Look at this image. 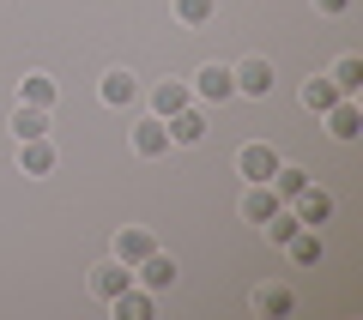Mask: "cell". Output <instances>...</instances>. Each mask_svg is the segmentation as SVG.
I'll return each mask as SVG.
<instances>
[{"label":"cell","mask_w":363,"mask_h":320,"mask_svg":"<svg viewBox=\"0 0 363 320\" xmlns=\"http://www.w3.org/2000/svg\"><path fill=\"white\" fill-rule=\"evenodd\" d=\"M133 278H140L145 290H169V284H176V260H169L164 248H152V254H145L140 266H133Z\"/></svg>","instance_id":"obj_1"},{"label":"cell","mask_w":363,"mask_h":320,"mask_svg":"<svg viewBox=\"0 0 363 320\" xmlns=\"http://www.w3.org/2000/svg\"><path fill=\"white\" fill-rule=\"evenodd\" d=\"M327 133H333V139H357V133H363V115H357V103H351V97H339L333 109H327Z\"/></svg>","instance_id":"obj_8"},{"label":"cell","mask_w":363,"mask_h":320,"mask_svg":"<svg viewBox=\"0 0 363 320\" xmlns=\"http://www.w3.org/2000/svg\"><path fill=\"white\" fill-rule=\"evenodd\" d=\"M152 248H157L152 230H121V236H116V260H121V266H140Z\"/></svg>","instance_id":"obj_12"},{"label":"cell","mask_w":363,"mask_h":320,"mask_svg":"<svg viewBox=\"0 0 363 320\" xmlns=\"http://www.w3.org/2000/svg\"><path fill=\"white\" fill-rule=\"evenodd\" d=\"M291 212L303 218V230H315V224H327V218H333V200H327L321 188H303L297 200H291Z\"/></svg>","instance_id":"obj_6"},{"label":"cell","mask_w":363,"mask_h":320,"mask_svg":"<svg viewBox=\"0 0 363 320\" xmlns=\"http://www.w3.org/2000/svg\"><path fill=\"white\" fill-rule=\"evenodd\" d=\"M18 103H30V109H55V79L49 73H30L25 91H18Z\"/></svg>","instance_id":"obj_17"},{"label":"cell","mask_w":363,"mask_h":320,"mask_svg":"<svg viewBox=\"0 0 363 320\" xmlns=\"http://www.w3.org/2000/svg\"><path fill=\"white\" fill-rule=\"evenodd\" d=\"M279 205H285V200L272 193V181H248V193H242V218H248V224H267Z\"/></svg>","instance_id":"obj_4"},{"label":"cell","mask_w":363,"mask_h":320,"mask_svg":"<svg viewBox=\"0 0 363 320\" xmlns=\"http://www.w3.org/2000/svg\"><path fill=\"white\" fill-rule=\"evenodd\" d=\"M18 169H25V176H49L55 169V145L49 139H18Z\"/></svg>","instance_id":"obj_9"},{"label":"cell","mask_w":363,"mask_h":320,"mask_svg":"<svg viewBox=\"0 0 363 320\" xmlns=\"http://www.w3.org/2000/svg\"><path fill=\"white\" fill-rule=\"evenodd\" d=\"M333 85H339V97H357V91H363V61H357V55H345V61L333 67Z\"/></svg>","instance_id":"obj_20"},{"label":"cell","mask_w":363,"mask_h":320,"mask_svg":"<svg viewBox=\"0 0 363 320\" xmlns=\"http://www.w3.org/2000/svg\"><path fill=\"white\" fill-rule=\"evenodd\" d=\"M255 308H260V314H272V320H285L291 308H297V296H291L285 284H260V290H255Z\"/></svg>","instance_id":"obj_13"},{"label":"cell","mask_w":363,"mask_h":320,"mask_svg":"<svg viewBox=\"0 0 363 320\" xmlns=\"http://www.w3.org/2000/svg\"><path fill=\"white\" fill-rule=\"evenodd\" d=\"M133 152L140 157H164L169 152V127L164 121H140V127H133Z\"/></svg>","instance_id":"obj_11"},{"label":"cell","mask_w":363,"mask_h":320,"mask_svg":"<svg viewBox=\"0 0 363 320\" xmlns=\"http://www.w3.org/2000/svg\"><path fill=\"white\" fill-rule=\"evenodd\" d=\"M236 91H242V97H267L272 91V67L267 61H242L236 67Z\"/></svg>","instance_id":"obj_10"},{"label":"cell","mask_w":363,"mask_h":320,"mask_svg":"<svg viewBox=\"0 0 363 320\" xmlns=\"http://www.w3.org/2000/svg\"><path fill=\"white\" fill-rule=\"evenodd\" d=\"M194 91H200L206 103H230V97H236V73H230V67H218V61H212V67H200Z\"/></svg>","instance_id":"obj_3"},{"label":"cell","mask_w":363,"mask_h":320,"mask_svg":"<svg viewBox=\"0 0 363 320\" xmlns=\"http://www.w3.org/2000/svg\"><path fill=\"white\" fill-rule=\"evenodd\" d=\"M176 18H182V25H206V18H212V0H176Z\"/></svg>","instance_id":"obj_23"},{"label":"cell","mask_w":363,"mask_h":320,"mask_svg":"<svg viewBox=\"0 0 363 320\" xmlns=\"http://www.w3.org/2000/svg\"><path fill=\"white\" fill-rule=\"evenodd\" d=\"M164 127H169V139H176V145H200V139H206V115H200L194 103H188V109H176Z\"/></svg>","instance_id":"obj_5"},{"label":"cell","mask_w":363,"mask_h":320,"mask_svg":"<svg viewBox=\"0 0 363 320\" xmlns=\"http://www.w3.org/2000/svg\"><path fill=\"white\" fill-rule=\"evenodd\" d=\"M315 6H321V13H345L351 0H315Z\"/></svg>","instance_id":"obj_24"},{"label":"cell","mask_w":363,"mask_h":320,"mask_svg":"<svg viewBox=\"0 0 363 320\" xmlns=\"http://www.w3.org/2000/svg\"><path fill=\"white\" fill-rule=\"evenodd\" d=\"M303 188H309V169H285V164H279V176H272V193H279V200H297Z\"/></svg>","instance_id":"obj_22"},{"label":"cell","mask_w":363,"mask_h":320,"mask_svg":"<svg viewBox=\"0 0 363 320\" xmlns=\"http://www.w3.org/2000/svg\"><path fill=\"white\" fill-rule=\"evenodd\" d=\"M116 314L121 320H152V290H133V284H128V290L116 296Z\"/></svg>","instance_id":"obj_18"},{"label":"cell","mask_w":363,"mask_h":320,"mask_svg":"<svg viewBox=\"0 0 363 320\" xmlns=\"http://www.w3.org/2000/svg\"><path fill=\"white\" fill-rule=\"evenodd\" d=\"M236 169H242L248 181H272L279 176V152H272V145H242V152H236Z\"/></svg>","instance_id":"obj_2"},{"label":"cell","mask_w":363,"mask_h":320,"mask_svg":"<svg viewBox=\"0 0 363 320\" xmlns=\"http://www.w3.org/2000/svg\"><path fill=\"white\" fill-rule=\"evenodd\" d=\"M128 284H133V266H121V260H109V266H97V272H91V290L104 296V302H116V296L128 290Z\"/></svg>","instance_id":"obj_7"},{"label":"cell","mask_w":363,"mask_h":320,"mask_svg":"<svg viewBox=\"0 0 363 320\" xmlns=\"http://www.w3.org/2000/svg\"><path fill=\"white\" fill-rule=\"evenodd\" d=\"M285 248H291V260H297V266H321V260H327V242H321L315 230H297Z\"/></svg>","instance_id":"obj_14"},{"label":"cell","mask_w":363,"mask_h":320,"mask_svg":"<svg viewBox=\"0 0 363 320\" xmlns=\"http://www.w3.org/2000/svg\"><path fill=\"white\" fill-rule=\"evenodd\" d=\"M13 133H18V139H43V133H49V109L18 103V109H13Z\"/></svg>","instance_id":"obj_16"},{"label":"cell","mask_w":363,"mask_h":320,"mask_svg":"<svg viewBox=\"0 0 363 320\" xmlns=\"http://www.w3.org/2000/svg\"><path fill=\"white\" fill-rule=\"evenodd\" d=\"M152 103H157V121H169L176 109H188V85H176V79H169V85L152 91Z\"/></svg>","instance_id":"obj_19"},{"label":"cell","mask_w":363,"mask_h":320,"mask_svg":"<svg viewBox=\"0 0 363 320\" xmlns=\"http://www.w3.org/2000/svg\"><path fill=\"white\" fill-rule=\"evenodd\" d=\"M333 103H339V85H333V79H309V85H303V109H309V115H327Z\"/></svg>","instance_id":"obj_15"},{"label":"cell","mask_w":363,"mask_h":320,"mask_svg":"<svg viewBox=\"0 0 363 320\" xmlns=\"http://www.w3.org/2000/svg\"><path fill=\"white\" fill-rule=\"evenodd\" d=\"M133 97H140L133 73H109V79H104V103H116V109H121V103H133Z\"/></svg>","instance_id":"obj_21"}]
</instances>
